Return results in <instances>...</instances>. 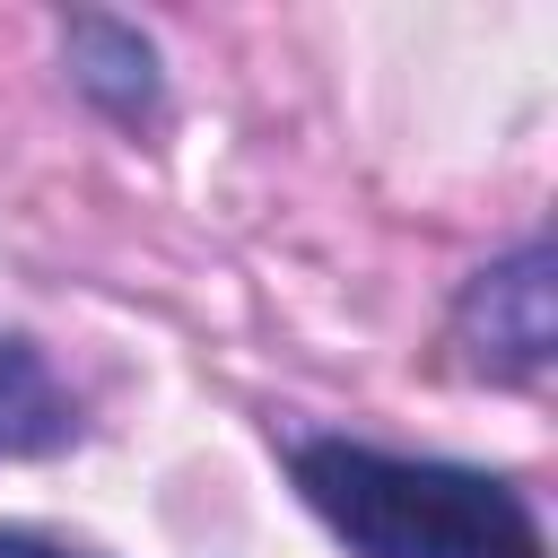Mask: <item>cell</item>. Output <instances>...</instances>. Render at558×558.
<instances>
[{
  "label": "cell",
  "mask_w": 558,
  "mask_h": 558,
  "mask_svg": "<svg viewBox=\"0 0 558 558\" xmlns=\"http://www.w3.org/2000/svg\"><path fill=\"white\" fill-rule=\"evenodd\" d=\"M305 506L349 541V558H541V514L514 480L471 462H410L349 436L296 445Z\"/></svg>",
  "instance_id": "obj_1"
},
{
  "label": "cell",
  "mask_w": 558,
  "mask_h": 558,
  "mask_svg": "<svg viewBox=\"0 0 558 558\" xmlns=\"http://www.w3.org/2000/svg\"><path fill=\"white\" fill-rule=\"evenodd\" d=\"M70 70H78V87L105 96L113 113H148V105H157V52H148L131 26L78 17V26H70Z\"/></svg>",
  "instance_id": "obj_4"
},
{
  "label": "cell",
  "mask_w": 558,
  "mask_h": 558,
  "mask_svg": "<svg viewBox=\"0 0 558 558\" xmlns=\"http://www.w3.org/2000/svg\"><path fill=\"white\" fill-rule=\"evenodd\" d=\"M78 436V401L52 384L44 349L0 331V453H61Z\"/></svg>",
  "instance_id": "obj_3"
},
{
  "label": "cell",
  "mask_w": 558,
  "mask_h": 558,
  "mask_svg": "<svg viewBox=\"0 0 558 558\" xmlns=\"http://www.w3.org/2000/svg\"><path fill=\"white\" fill-rule=\"evenodd\" d=\"M453 331H462V357L497 384H532L558 349V314H549V244H523L506 262H488L462 305H453Z\"/></svg>",
  "instance_id": "obj_2"
},
{
  "label": "cell",
  "mask_w": 558,
  "mask_h": 558,
  "mask_svg": "<svg viewBox=\"0 0 558 558\" xmlns=\"http://www.w3.org/2000/svg\"><path fill=\"white\" fill-rule=\"evenodd\" d=\"M0 558H78V549H61V541H44V532H17V523H0Z\"/></svg>",
  "instance_id": "obj_5"
}]
</instances>
